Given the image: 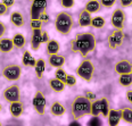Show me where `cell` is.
Listing matches in <instances>:
<instances>
[{"label":"cell","instance_id":"1","mask_svg":"<svg viewBox=\"0 0 132 126\" xmlns=\"http://www.w3.org/2000/svg\"><path fill=\"white\" fill-rule=\"evenodd\" d=\"M95 49L96 37L90 32L79 33L73 40H71V50L75 53H80L82 57H87Z\"/></svg>","mask_w":132,"mask_h":126},{"label":"cell","instance_id":"2","mask_svg":"<svg viewBox=\"0 0 132 126\" xmlns=\"http://www.w3.org/2000/svg\"><path fill=\"white\" fill-rule=\"evenodd\" d=\"M91 113V100L86 95H76L71 103V115L74 119H80Z\"/></svg>","mask_w":132,"mask_h":126},{"label":"cell","instance_id":"3","mask_svg":"<svg viewBox=\"0 0 132 126\" xmlns=\"http://www.w3.org/2000/svg\"><path fill=\"white\" fill-rule=\"evenodd\" d=\"M74 21L70 13L67 12H60L57 14L56 20H55V27L56 30L63 35H67L73 29Z\"/></svg>","mask_w":132,"mask_h":126},{"label":"cell","instance_id":"4","mask_svg":"<svg viewBox=\"0 0 132 126\" xmlns=\"http://www.w3.org/2000/svg\"><path fill=\"white\" fill-rule=\"evenodd\" d=\"M76 74L79 77H81L86 82H91L95 75V65L92 60L90 59H83L79 67L76 68Z\"/></svg>","mask_w":132,"mask_h":126},{"label":"cell","instance_id":"5","mask_svg":"<svg viewBox=\"0 0 132 126\" xmlns=\"http://www.w3.org/2000/svg\"><path fill=\"white\" fill-rule=\"evenodd\" d=\"M123 41H124V33H123V30L121 29H115L107 38V43L112 50L119 49L123 44Z\"/></svg>","mask_w":132,"mask_h":126},{"label":"cell","instance_id":"6","mask_svg":"<svg viewBox=\"0 0 132 126\" xmlns=\"http://www.w3.org/2000/svg\"><path fill=\"white\" fill-rule=\"evenodd\" d=\"M1 74L7 81H18L22 75V67L20 65H8L2 68Z\"/></svg>","mask_w":132,"mask_h":126},{"label":"cell","instance_id":"7","mask_svg":"<svg viewBox=\"0 0 132 126\" xmlns=\"http://www.w3.org/2000/svg\"><path fill=\"white\" fill-rule=\"evenodd\" d=\"M2 97L7 102H14V101L21 100V90L17 84H13V85L7 86L2 92Z\"/></svg>","mask_w":132,"mask_h":126},{"label":"cell","instance_id":"8","mask_svg":"<svg viewBox=\"0 0 132 126\" xmlns=\"http://www.w3.org/2000/svg\"><path fill=\"white\" fill-rule=\"evenodd\" d=\"M32 105H33L34 110L37 111V114H39V115L45 114L47 100H46V97L43 95V93L39 91V90L34 93V97H33V100H32Z\"/></svg>","mask_w":132,"mask_h":126},{"label":"cell","instance_id":"9","mask_svg":"<svg viewBox=\"0 0 132 126\" xmlns=\"http://www.w3.org/2000/svg\"><path fill=\"white\" fill-rule=\"evenodd\" d=\"M125 13L122 8H116L114 12L112 13L111 16V23L115 29L123 30L125 25Z\"/></svg>","mask_w":132,"mask_h":126},{"label":"cell","instance_id":"10","mask_svg":"<svg viewBox=\"0 0 132 126\" xmlns=\"http://www.w3.org/2000/svg\"><path fill=\"white\" fill-rule=\"evenodd\" d=\"M47 0H32L31 6V18L39 20V15L47 8Z\"/></svg>","mask_w":132,"mask_h":126},{"label":"cell","instance_id":"11","mask_svg":"<svg viewBox=\"0 0 132 126\" xmlns=\"http://www.w3.org/2000/svg\"><path fill=\"white\" fill-rule=\"evenodd\" d=\"M114 72L116 74H125V73H131L132 72V62L128 59H122L119 60L116 64L114 65Z\"/></svg>","mask_w":132,"mask_h":126},{"label":"cell","instance_id":"12","mask_svg":"<svg viewBox=\"0 0 132 126\" xmlns=\"http://www.w3.org/2000/svg\"><path fill=\"white\" fill-rule=\"evenodd\" d=\"M122 120V114L121 109H109L108 115H107V123L111 126H116L120 124Z\"/></svg>","mask_w":132,"mask_h":126},{"label":"cell","instance_id":"13","mask_svg":"<svg viewBox=\"0 0 132 126\" xmlns=\"http://www.w3.org/2000/svg\"><path fill=\"white\" fill-rule=\"evenodd\" d=\"M24 111V105L21 100L18 101H14V102H10L9 105V113L13 117L15 118H18V117L22 116Z\"/></svg>","mask_w":132,"mask_h":126},{"label":"cell","instance_id":"14","mask_svg":"<svg viewBox=\"0 0 132 126\" xmlns=\"http://www.w3.org/2000/svg\"><path fill=\"white\" fill-rule=\"evenodd\" d=\"M41 29H33L32 30V38H31V49L33 51L39 50L41 44Z\"/></svg>","mask_w":132,"mask_h":126},{"label":"cell","instance_id":"15","mask_svg":"<svg viewBox=\"0 0 132 126\" xmlns=\"http://www.w3.org/2000/svg\"><path fill=\"white\" fill-rule=\"evenodd\" d=\"M48 62L51 67L59 68V67H63L65 65L66 59H65L64 56H60L58 53H54V55H49Z\"/></svg>","mask_w":132,"mask_h":126},{"label":"cell","instance_id":"16","mask_svg":"<svg viewBox=\"0 0 132 126\" xmlns=\"http://www.w3.org/2000/svg\"><path fill=\"white\" fill-rule=\"evenodd\" d=\"M91 14H90L88 10L86 9H82L80 10L79 13V16H78V21H79V25L82 26V27H87V26H90L91 24Z\"/></svg>","mask_w":132,"mask_h":126},{"label":"cell","instance_id":"17","mask_svg":"<svg viewBox=\"0 0 132 126\" xmlns=\"http://www.w3.org/2000/svg\"><path fill=\"white\" fill-rule=\"evenodd\" d=\"M10 23L16 27H22L25 24V18L20 12H13L10 14Z\"/></svg>","mask_w":132,"mask_h":126},{"label":"cell","instance_id":"18","mask_svg":"<svg viewBox=\"0 0 132 126\" xmlns=\"http://www.w3.org/2000/svg\"><path fill=\"white\" fill-rule=\"evenodd\" d=\"M66 113V108L58 101H55L50 106V114L55 117H60Z\"/></svg>","mask_w":132,"mask_h":126},{"label":"cell","instance_id":"19","mask_svg":"<svg viewBox=\"0 0 132 126\" xmlns=\"http://www.w3.org/2000/svg\"><path fill=\"white\" fill-rule=\"evenodd\" d=\"M15 48L13 43L12 39H8V38H4V39H0V52L2 53H8Z\"/></svg>","mask_w":132,"mask_h":126},{"label":"cell","instance_id":"20","mask_svg":"<svg viewBox=\"0 0 132 126\" xmlns=\"http://www.w3.org/2000/svg\"><path fill=\"white\" fill-rule=\"evenodd\" d=\"M49 86H50V89L55 92H63L65 89V86H66V84L63 81L54 77V78H50V80H49Z\"/></svg>","mask_w":132,"mask_h":126},{"label":"cell","instance_id":"21","mask_svg":"<svg viewBox=\"0 0 132 126\" xmlns=\"http://www.w3.org/2000/svg\"><path fill=\"white\" fill-rule=\"evenodd\" d=\"M100 8H101V5L99 0H89L86 4V6H84V9L88 10L90 14L98 13L100 10Z\"/></svg>","mask_w":132,"mask_h":126},{"label":"cell","instance_id":"22","mask_svg":"<svg viewBox=\"0 0 132 126\" xmlns=\"http://www.w3.org/2000/svg\"><path fill=\"white\" fill-rule=\"evenodd\" d=\"M22 62H23L24 66L26 67H34L35 66V62L37 60L34 59V57L31 55L29 50H25L23 53V58H22Z\"/></svg>","mask_w":132,"mask_h":126},{"label":"cell","instance_id":"23","mask_svg":"<svg viewBox=\"0 0 132 126\" xmlns=\"http://www.w3.org/2000/svg\"><path fill=\"white\" fill-rule=\"evenodd\" d=\"M13 43H14V47L17 49H23L26 44V39L22 33H16L15 35L13 37Z\"/></svg>","mask_w":132,"mask_h":126},{"label":"cell","instance_id":"24","mask_svg":"<svg viewBox=\"0 0 132 126\" xmlns=\"http://www.w3.org/2000/svg\"><path fill=\"white\" fill-rule=\"evenodd\" d=\"M119 84L123 87H129L132 85V72L121 74L119 76Z\"/></svg>","mask_w":132,"mask_h":126},{"label":"cell","instance_id":"25","mask_svg":"<svg viewBox=\"0 0 132 126\" xmlns=\"http://www.w3.org/2000/svg\"><path fill=\"white\" fill-rule=\"evenodd\" d=\"M46 51L47 55H54V53H58L59 51V43L56 40H49L47 42V47H46Z\"/></svg>","mask_w":132,"mask_h":126},{"label":"cell","instance_id":"26","mask_svg":"<svg viewBox=\"0 0 132 126\" xmlns=\"http://www.w3.org/2000/svg\"><path fill=\"white\" fill-rule=\"evenodd\" d=\"M34 70H35V74H37V77L38 78H42L43 76V73L46 70V62L42 58L38 59L37 62H35V66H34Z\"/></svg>","mask_w":132,"mask_h":126},{"label":"cell","instance_id":"27","mask_svg":"<svg viewBox=\"0 0 132 126\" xmlns=\"http://www.w3.org/2000/svg\"><path fill=\"white\" fill-rule=\"evenodd\" d=\"M121 114H122V120L128 124H132V108L124 107L121 109Z\"/></svg>","mask_w":132,"mask_h":126},{"label":"cell","instance_id":"28","mask_svg":"<svg viewBox=\"0 0 132 126\" xmlns=\"http://www.w3.org/2000/svg\"><path fill=\"white\" fill-rule=\"evenodd\" d=\"M105 25H106V21H105V18L101 17V16H96V17H93L91 20V24H90V26L95 27V29H103Z\"/></svg>","mask_w":132,"mask_h":126},{"label":"cell","instance_id":"29","mask_svg":"<svg viewBox=\"0 0 132 126\" xmlns=\"http://www.w3.org/2000/svg\"><path fill=\"white\" fill-rule=\"evenodd\" d=\"M100 101V114H103L104 117H107L108 115V111H109V102L107 100V98L103 97L99 99Z\"/></svg>","mask_w":132,"mask_h":126},{"label":"cell","instance_id":"30","mask_svg":"<svg viewBox=\"0 0 132 126\" xmlns=\"http://www.w3.org/2000/svg\"><path fill=\"white\" fill-rule=\"evenodd\" d=\"M100 114V101L99 99H93L91 102V113L90 115L93 117H97Z\"/></svg>","mask_w":132,"mask_h":126},{"label":"cell","instance_id":"31","mask_svg":"<svg viewBox=\"0 0 132 126\" xmlns=\"http://www.w3.org/2000/svg\"><path fill=\"white\" fill-rule=\"evenodd\" d=\"M66 76H67V73H66V72H65L64 69H63L62 67L57 68L56 73H55V77H56V78H58V80H60V81H63V82H64V83H65Z\"/></svg>","mask_w":132,"mask_h":126},{"label":"cell","instance_id":"32","mask_svg":"<svg viewBox=\"0 0 132 126\" xmlns=\"http://www.w3.org/2000/svg\"><path fill=\"white\" fill-rule=\"evenodd\" d=\"M65 84L68 86H74L76 84V78L75 76L71 75V74H67V76H66V80H65Z\"/></svg>","mask_w":132,"mask_h":126},{"label":"cell","instance_id":"33","mask_svg":"<svg viewBox=\"0 0 132 126\" xmlns=\"http://www.w3.org/2000/svg\"><path fill=\"white\" fill-rule=\"evenodd\" d=\"M60 5H62L64 8H72L74 5H75V0H59Z\"/></svg>","mask_w":132,"mask_h":126},{"label":"cell","instance_id":"34","mask_svg":"<svg viewBox=\"0 0 132 126\" xmlns=\"http://www.w3.org/2000/svg\"><path fill=\"white\" fill-rule=\"evenodd\" d=\"M100 1V5L105 8H112L115 5L116 0H99Z\"/></svg>","mask_w":132,"mask_h":126},{"label":"cell","instance_id":"35","mask_svg":"<svg viewBox=\"0 0 132 126\" xmlns=\"http://www.w3.org/2000/svg\"><path fill=\"white\" fill-rule=\"evenodd\" d=\"M42 22H41L40 20H31V22H30V26H31V29H41L42 27Z\"/></svg>","mask_w":132,"mask_h":126},{"label":"cell","instance_id":"36","mask_svg":"<svg viewBox=\"0 0 132 126\" xmlns=\"http://www.w3.org/2000/svg\"><path fill=\"white\" fill-rule=\"evenodd\" d=\"M39 20H40L41 22H42V23H48L50 18H49V15H48V14H47V13L45 12V10H43V12L39 15Z\"/></svg>","mask_w":132,"mask_h":126},{"label":"cell","instance_id":"37","mask_svg":"<svg viewBox=\"0 0 132 126\" xmlns=\"http://www.w3.org/2000/svg\"><path fill=\"white\" fill-rule=\"evenodd\" d=\"M8 8L5 4H2V2H0V16H4V15H6V14L8 13Z\"/></svg>","mask_w":132,"mask_h":126},{"label":"cell","instance_id":"38","mask_svg":"<svg viewBox=\"0 0 132 126\" xmlns=\"http://www.w3.org/2000/svg\"><path fill=\"white\" fill-rule=\"evenodd\" d=\"M119 2L121 5V7H124V8L132 6V0H119Z\"/></svg>","mask_w":132,"mask_h":126},{"label":"cell","instance_id":"39","mask_svg":"<svg viewBox=\"0 0 132 126\" xmlns=\"http://www.w3.org/2000/svg\"><path fill=\"white\" fill-rule=\"evenodd\" d=\"M50 40L49 39V34H48V32H42V34H41V43H47L48 41Z\"/></svg>","mask_w":132,"mask_h":126},{"label":"cell","instance_id":"40","mask_svg":"<svg viewBox=\"0 0 132 126\" xmlns=\"http://www.w3.org/2000/svg\"><path fill=\"white\" fill-rule=\"evenodd\" d=\"M125 99L129 103L132 105V90H128V91L125 92Z\"/></svg>","mask_w":132,"mask_h":126},{"label":"cell","instance_id":"41","mask_svg":"<svg viewBox=\"0 0 132 126\" xmlns=\"http://www.w3.org/2000/svg\"><path fill=\"white\" fill-rule=\"evenodd\" d=\"M5 33H6V25L2 22H0V39L4 37Z\"/></svg>","mask_w":132,"mask_h":126},{"label":"cell","instance_id":"42","mask_svg":"<svg viewBox=\"0 0 132 126\" xmlns=\"http://www.w3.org/2000/svg\"><path fill=\"white\" fill-rule=\"evenodd\" d=\"M1 2L6 5L8 8H10V7L14 6V4H15V0H1Z\"/></svg>","mask_w":132,"mask_h":126},{"label":"cell","instance_id":"43","mask_svg":"<svg viewBox=\"0 0 132 126\" xmlns=\"http://www.w3.org/2000/svg\"><path fill=\"white\" fill-rule=\"evenodd\" d=\"M86 97H87L89 100H91V99L93 100V99H95V94H92V93H87Z\"/></svg>","mask_w":132,"mask_h":126},{"label":"cell","instance_id":"44","mask_svg":"<svg viewBox=\"0 0 132 126\" xmlns=\"http://www.w3.org/2000/svg\"><path fill=\"white\" fill-rule=\"evenodd\" d=\"M1 109H2V106H1V105H0V111H1Z\"/></svg>","mask_w":132,"mask_h":126},{"label":"cell","instance_id":"45","mask_svg":"<svg viewBox=\"0 0 132 126\" xmlns=\"http://www.w3.org/2000/svg\"><path fill=\"white\" fill-rule=\"evenodd\" d=\"M0 125H1V123H0Z\"/></svg>","mask_w":132,"mask_h":126},{"label":"cell","instance_id":"46","mask_svg":"<svg viewBox=\"0 0 132 126\" xmlns=\"http://www.w3.org/2000/svg\"><path fill=\"white\" fill-rule=\"evenodd\" d=\"M30 1H32V0H30Z\"/></svg>","mask_w":132,"mask_h":126}]
</instances>
